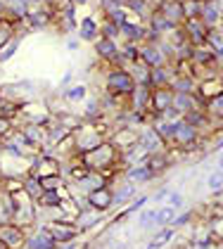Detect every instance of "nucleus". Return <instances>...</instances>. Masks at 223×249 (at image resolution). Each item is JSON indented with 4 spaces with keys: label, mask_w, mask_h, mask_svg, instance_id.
<instances>
[{
    "label": "nucleus",
    "mask_w": 223,
    "mask_h": 249,
    "mask_svg": "<svg viewBox=\"0 0 223 249\" xmlns=\"http://www.w3.org/2000/svg\"><path fill=\"white\" fill-rule=\"evenodd\" d=\"M159 15H164V17H167L168 21H173V24L178 19H186V17H183V2H181V0H164Z\"/></svg>",
    "instance_id": "nucleus-1"
},
{
    "label": "nucleus",
    "mask_w": 223,
    "mask_h": 249,
    "mask_svg": "<svg viewBox=\"0 0 223 249\" xmlns=\"http://www.w3.org/2000/svg\"><path fill=\"white\" fill-rule=\"evenodd\" d=\"M29 249H53L55 247V237L50 235V230H38V235H34L29 242H26Z\"/></svg>",
    "instance_id": "nucleus-2"
},
{
    "label": "nucleus",
    "mask_w": 223,
    "mask_h": 249,
    "mask_svg": "<svg viewBox=\"0 0 223 249\" xmlns=\"http://www.w3.org/2000/svg\"><path fill=\"white\" fill-rule=\"evenodd\" d=\"M88 202L93 204L95 209L105 211V209H110V204L114 202V195L110 190H93L88 195Z\"/></svg>",
    "instance_id": "nucleus-3"
},
{
    "label": "nucleus",
    "mask_w": 223,
    "mask_h": 249,
    "mask_svg": "<svg viewBox=\"0 0 223 249\" xmlns=\"http://www.w3.org/2000/svg\"><path fill=\"white\" fill-rule=\"evenodd\" d=\"M0 240L5 242V247H17V245L24 242V235H21V230L17 226H5L0 230Z\"/></svg>",
    "instance_id": "nucleus-4"
},
{
    "label": "nucleus",
    "mask_w": 223,
    "mask_h": 249,
    "mask_svg": "<svg viewBox=\"0 0 223 249\" xmlns=\"http://www.w3.org/2000/svg\"><path fill=\"white\" fill-rule=\"evenodd\" d=\"M78 34H81V40H95L100 34V26L93 17H83L78 24Z\"/></svg>",
    "instance_id": "nucleus-5"
},
{
    "label": "nucleus",
    "mask_w": 223,
    "mask_h": 249,
    "mask_svg": "<svg viewBox=\"0 0 223 249\" xmlns=\"http://www.w3.org/2000/svg\"><path fill=\"white\" fill-rule=\"evenodd\" d=\"M130 86H133V81L126 71H112L110 74V88L112 90H119V93H126L130 90Z\"/></svg>",
    "instance_id": "nucleus-6"
},
{
    "label": "nucleus",
    "mask_w": 223,
    "mask_h": 249,
    "mask_svg": "<svg viewBox=\"0 0 223 249\" xmlns=\"http://www.w3.org/2000/svg\"><path fill=\"white\" fill-rule=\"evenodd\" d=\"M143 62L148 64V67H162L164 64V55H162V50L159 48H154V45H148V48H143Z\"/></svg>",
    "instance_id": "nucleus-7"
},
{
    "label": "nucleus",
    "mask_w": 223,
    "mask_h": 249,
    "mask_svg": "<svg viewBox=\"0 0 223 249\" xmlns=\"http://www.w3.org/2000/svg\"><path fill=\"white\" fill-rule=\"evenodd\" d=\"M176 213L178 209H173V207H162V209L154 211V228L157 226H168V223H173V218H176Z\"/></svg>",
    "instance_id": "nucleus-8"
},
{
    "label": "nucleus",
    "mask_w": 223,
    "mask_h": 249,
    "mask_svg": "<svg viewBox=\"0 0 223 249\" xmlns=\"http://www.w3.org/2000/svg\"><path fill=\"white\" fill-rule=\"evenodd\" d=\"M95 50L100 57H116V45L112 38H100L95 43Z\"/></svg>",
    "instance_id": "nucleus-9"
},
{
    "label": "nucleus",
    "mask_w": 223,
    "mask_h": 249,
    "mask_svg": "<svg viewBox=\"0 0 223 249\" xmlns=\"http://www.w3.org/2000/svg\"><path fill=\"white\" fill-rule=\"evenodd\" d=\"M206 40H209V45H211V53H214V55H223V36L206 31Z\"/></svg>",
    "instance_id": "nucleus-10"
},
{
    "label": "nucleus",
    "mask_w": 223,
    "mask_h": 249,
    "mask_svg": "<svg viewBox=\"0 0 223 249\" xmlns=\"http://www.w3.org/2000/svg\"><path fill=\"white\" fill-rule=\"evenodd\" d=\"M50 235L57 240H72L74 237V230H69V226H53V230H50Z\"/></svg>",
    "instance_id": "nucleus-11"
},
{
    "label": "nucleus",
    "mask_w": 223,
    "mask_h": 249,
    "mask_svg": "<svg viewBox=\"0 0 223 249\" xmlns=\"http://www.w3.org/2000/svg\"><path fill=\"white\" fill-rule=\"evenodd\" d=\"M154 173L149 171L148 166H135L133 171H130V180H138V183H143V180H149Z\"/></svg>",
    "instance_id": "nucleus-12"
},
{
    "label": "nucleus",
    "mask_w": 223,
    "mask_h": 249,
    "mask_svg": "<svg viewBox=\"0 0 223 249\" xmlns=\"http://www.w3.org/2000/svg\"><path fill=\"white\" fill-rule=\"evenodd\" d=\"M64 97H67L69 102H81V100H86V86H74V88H69Z\"/></svg>",
    "instance_id": "nucleus-13"
},
{
    "label": "nucleus",
    "mask_w": 223,
    "mask_h": 249,
    "mask_svg": "<svg viewBox=\"0 0 223 249\" xmlns=\"http://www.w3.org/2000/svg\"><path fill=\"white\" fill-rule=\"evenodd\" d=\"M206 185H209V190L219 192L223 188V171H214L209 178H206Z\"/></svg>",
    "instance_id": "nucleus-14"
},
{
    "label": "nucleus",
    "mask_w": 223,
    "mask_h": 249,
    "mask_svg": "<svg viewBox=\"0 0 223 249\" xmlns=\"http://www.w3.org/2000/svg\"><path fill=\"white\" fill-rule=\"evenodd\" d=\"M17 48H19V40L17 38L10 40V43H7V48L2 45V48H0V62H7V59H10V55H15V53H17Z\"/></svg>",
    "instance_id": "nucleus-15"
},
{
    "label": "nucleus",
    "mask_w": 223,
    "mask_h": 249,
    "mask_svg": "<svg viewBox=\"0 0 223 249\" xmlns=\"http://www.w3.org/2000/svg\"><path fill=\"white\" fill-rule=\"evenodd\" d=\"M154 211L157 209H145L143 213H140V218H138L140 228H149V226H154Z\"/></svg>",
    "instance_id": "nucleus-16"
},
{
    "label": "nucleus",
    "mask_w": 223,
    "mask_h": 249,
    "mask_svg": "<svg viewBox=\"0 0 223 249\" xmlns=\"http://www.w3.org/2000/svg\"><path fill=\"white\" fill-rule=\"evenodd\" d=\"M183 202H186V199H183V195H181V192H168V207H173V209H181V207H183Z\"/></svg>",
    "instance_id": "nucleus-17"
},
{
    "label": "nucleus",
    "mask_w": 223,
    "mask_h": 249,
    "mask_svg": "<svg viewBox=\"0 0 223 249\" xmlns=\"http://www.w3.org/2000/svg\"><path fill=\"white\" fill-rule=\"evenodd\" d=\"M5 133H10V121H7L5 116H0V138Z\"/></svg>",
    "instance_id": "nucleus-18"
},
{
    "label": "nucleus",
    "mask_w": 223,
    "mask_h": 249,
    "mask_svg": "<svg viewBox=\"0 0 223 249\" xmlns=\"http://www.w3.org/2000/svg\"><path fill=\"white\" fill-rule=\"evenodd\" d=\"M168 192H171V188H162V190L154 195V202H164V199L168 197Z\"/></svg>",
    "instance_id": "nucleus-19"
},
{
    "label": "nucleus",
    "mask_w": 223,
    "mask_h": 249,
    "mask_svg": "<svg viewBox=\"0 0 223 249\" xmlns=\"http://www.w3.org/2000/svg\"><path fill=\"white\" fill-rule=\"evenodd\" d=\"M72 2H74V5H86L88 0H72Z\"/></svg>",
    "instance_id": "nucleus-20"
},
{
    "label": "nucleus",
    "mask_w": 223,
    "mask_h": 249,
    "mask_svg": "<svg viewBox=\"0 0 223 249\" xmlns=\"http://www.w3.org/2000/svg\"><path fill=\"white\" fill-rule=\"evenodd\" d=\"M219 166H221V171H223V152L219 154Z\"/></svg>",
    "instance_id": "nucleus-21"
}]
</instances>
